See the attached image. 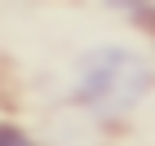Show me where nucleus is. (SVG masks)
I'll return each mask as SVG.
<instances>
[{"label": "nucleus", "instance_id": "nucleus-1", "mask_svg": "<svg viewBox=\"0 0 155 146\" xmlns=\"http://www.w3.org/2000/svg\"><path fill=\"white\" fill-rule=\"evenodd\" d=\"M146 89H151L146 58H137L133 49L107 44V49H97V53L84 58L75 97H80V106H89L102 120H120V115H129L146 97Z\"/></svg>", "mask_w": 155, "mask_h": 146}, {"label": "nucleus", "instance_id": "nucleus-2", "mask_svg": "<svg viewBox=\"0 0 155 146\" xmlns=\"http://www.w3.org/2000/svg\"><path fill=\"white\" fill-rule=\"evenodd\" d=\"M0 146H36L22 128H13V124H0Z\"/></svg>", "mask_w": 155, "mask_h": 146}]
</instances>
